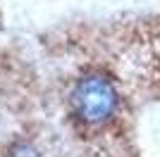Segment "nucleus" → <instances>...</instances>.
<instances>
[{"label": "nucleus", "mask_w": 160, "mask_h": 157, "mask_svg": "<svg viewBox=\"0 0 160 157\" xmlns=\"http://www.w3.org/2000/svg\"><path fill=\"white\" fill-rule=\"evenodd\" d=\"M69 117L84 129H105L120 112V93L112 78L100 72H86L69 88Z\"/></svg>", "instance_id": "obj_1"}]
</instances>
